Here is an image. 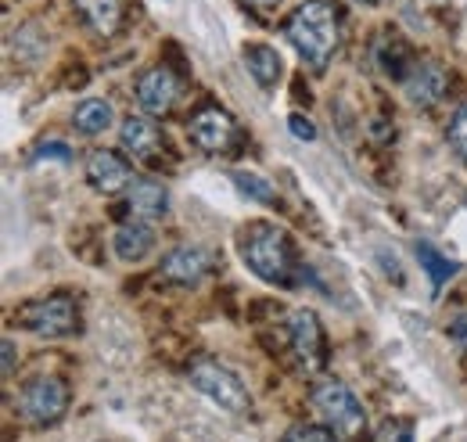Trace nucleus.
Segmentation results:
<instances>
[{
  "label": "nucleus",
  "instance_id": "f257e3e1",
  "mask_svg": "<svg viewBox=\"0 0 467 442\" xmlns=\"http://www.w3.org/2000/svg\"><path fill=\"white\" fill-rule=\"evenodd\" d=\"M285 37L292 40L298 58L313 68L324 72L331 65V58L342 47V15L335 7V0H306L298 4L288 22H285Z\"/></svg>",
  "mask_w": 467,
  "mask_h": 442
},
{
  "label": "nucleus",
  "instance_id": "f03ea898",
  "mask_svg": "<svg viewBox=\"0 0 467 442\" xmlns=\"http://www.w3.org/2000/svg\"><path fill=\"white\" fill-rule=\"evenodd\" d=\"M237 252L244 259V267L259 280L277 284V288H292L298 280V263H295L292 241L277 223H248L237 234Z\"/></svg>",
  "mask_w": 467,
  "mask_h": 442
},
{
  "label": "nucleus",
  "instance_id": "7ed1b4c3",
  "mask_svg": "<svg viewBox=\"0 0 467 442\" xmlns=\"http://www.w3.org/2000/svg\"><path fill=\"white\" fill-rule=\"evenodd\" d=\"M313 410H317V417L327 425V428H335L342 439H356V436H363V428H367V414H363V406H359V399H356V392H352L346 382H320V385L313 388Z\"/></svg>",
  "mask_w": 467,
  "mask_h": 442
},
{
  "label": "nucleus",
  "instance_id": "20e7f679",
  "mask_svg": "<svg viewBox=\"0 0 467 442\" xmlns=\"http://www.w3.org/2000/svg\"><path fill=\"white\" fill-rule=\"evenodd\" d=\"M187 382L198 388L205 399H213L220 410H227V414H241L252 403L244 382L234 374L231 367H223L216 360H194L187 367Z\"/></svg>",
  "mask_w": 467,
  "mask_h": 442
},
{
  "label": "nucleus",
  "instance_id": "39448f33",
  "mask_svg": "<svg viewBox=\"0 0 467 442\" xmlns=\"http://www.w3.org/2000/svg\"><path fill=\"white\" fill-rule=\"evenodd\" d=\"M68 410V385L55 374H40L18 392V414L33 428L58 425Z\"/></svg>",
  "mask_w": 467,
  "mask_h": 442
},
{
  "label": "nucleus",
  "instance_id": "423d86ee",
  "mask_svg": "<svg viewBox=\"0 0 467 442\" xmlns=\"http://www.w3.org/2000/svg\"><path fill=\"white\" fill-rule=\"evenodd\" d=\"M288 345L292 360L302 374H320L327 363V345H324V328L313 310H295L288 317Z\"/></svg>",
  "mask_w": 467,
  "mask_h": 442
},
{
  "label": "nucleus",
  "instance_id": "0eeeda50",
  "mask_svg": "<svg viewBox=\"0 0 467 442\" xmlns=\"http://www.w3.org/2000/svg\"><path fill=\"white\" fill-rule=\"evenodd\" d=\"M18 317L29 332L44 334V338H65L76 332V302L68 295H47L40 302H29L22 306Z\"/></svg>",
  "mask_w": 467,
  "mask_h": 442
},
{
  "label": "nucleus",
  "instance_id": "6e6552de",
  "mask_svg": "<svg viewBox=\"0 0 467 442\" xmlns=\"http://www.w3.org/2000/svg\"><path fill=\"white\" fill-rule=\"evenodd\" d=\"M187 133L191 141L202 148V152H231L234 141H237V122L227 109H216V105H205L191 115L187 122Z\"/></svg>",
  "mask_w": 467,
  "mask_h": 442
},
{
  "label": "nucleus",
  "instance_id": "1a4fd4ad",
  "mask_svg": "<svg viewBox=\"0 0 467 442\" xmlns=\"http://www.w3.org/2000/svg\"><path fill=\"white\" fill-rule=\"evenodd\" d=\"M446 87H450V72H446L439 61H431V58L413 61L410 76L403 79V94H407V101L413 109H431V105H439L442 94H446Z\"/></svg>",
  "mask_w": 467,
  "mask_h": 442
},
{
  "label": "nucleus",
  "instance_id": "9d476101",
  "mask_svg": "<svg viewBox=\"0 0 467 442\" xmlns=\"http://www.w3.org/2000/svg\"><path fill=\"white\" fill-rule=\"evenodd\" d=\"M180 98V76L170 65H155L137 79V101L151 115H166Z\"/></svg>",
  "mask_w": 467,
  "mask_h": 442
},
{
  "label": "nucleus",
  "instance_id": "9b49d317",
  "mask_svg": "<svg viewBox=\"0 0 467 442\" xmlns=\"http://www.w3.org/2000/svg\"><path fill=\"white\" fill-rule=\"evenodd\" d=\"M87 180H90V187L101 191V195H119V191L130 187L133 169H130V163H126L122 155L101 148V152H90V159H87Z\"/></svg>",
  "mask_w": 467,
  "mask_h": 442
},
{
  "label": "nucleus",
  "instance_id": "f8f14e48",
  "mask_svg": "<svg viewBox=\"0 0 467 442\" xmlns=\"http://www.w3.org/2000/svg\"><path fill=\"white\" fill-rule=\"evenodd\" d=\"M209 270H213V256L205 248H198V245H180L162 259V277L170 284H183V288L198 284Z\"/></svg>",
  "mask_w": 467,
  "mask_h": 442
},
{
  "label": "nucleus",
  "instance_id": "ddd939ff",
  "mask_svg": "<svg viewBox=\"0 0 467 442\" xmlns=\"http://www.w3.org/2000/svg\"><path fill=\"white\" fill-rule=\"evenodd\" d=\"M119 141H122L126 155H133L137 163L155 159L159 148H162V133H159V126H155L151 119H144V115H130V119L122 122V130H119Z\"/></svg>",
  "mask_w": 467,
  "mask_h": 442
},
{
  "label": "nucleus",
  "instance_id": "4468645a",
  "mask_svg": "<svg viewBox=\"0 0 467 442\" xmlns=\"http://www.w3.org/2000/svg\"><path fill=\"white\" fill-rule=\"evenodd\" d=\"M126 209H130V216H133V220L155 223L170 213V195H166V187H162V184H155V180H137V184L130 187Z\"/></svg>",
  "mask_w": 467,
  "mask_h": 442
},
{
  "label": "nucleus",
  "instance_id": "2eb2a0df",
  "mask_svg": "<svg viewBox=\"0 0 467 442\" xmlns=\"http://www.w3.org/2000/svg\"><path fill=\"white\" fill-rule=\"evenodd\" d=\"M112 248H116V256L122 263H140V259L155 248V230H151V223H144V220L122 223L116 230V237H112Z\"/></svg>",
  "mask_w": 467,
  "mask_h": 442
},
{
  "label": "nucleus",
  "instance_id": "dca6fc26",
  "mask_svg": "<svg viewBox=\"0 0 467 442\" xmlns=\"http://www.w3.org/2000/svg\"><path fill=\"white\" fill-rule=\"evenodd\" d=\"M244 68L255 79L259 90H274L281 79V55L270 44H248L244 47Z\"/></svg>",
  "mask_w": 467,
  "mask_h": 442
},
{
  "label": "nucleus",
  "instance_id": "f3484780",
  "mask_svg": "<svg viewBox=\"0 0 467 442\" xmlns=\"http://www.w3.org/2000/svg\"><path fill=\"white\" fill-rule=\"evenodd\" d=\"M72 4L98 37H116L122 22V0H72Z\"/></svg>",
  "mask_w": 467,
  "mask_h": 442
},
{
  "label": "nucleus",
  "instance_id": "a211bd4d",
  "mask_svg": "<svg viewBox=\"0 0 467 442\" xmlns=\"http://www.w3.org/2000/svg\"><path fill=\"white\" fill-rule=\"evenodd\" d=\"M112 105L105 101V98H87L83 105H76L72 111V126L79 130V133H87V137H98V133H105L109 126H112Z\"/></svg>",
  "mask_w": 467,
  "mask_h": 442
},
{
  "label": "nucleus",
  "instance_id": "6ab92c4d",
  "mask_svg": "<svg viewBox=\"0 0 467 442\" xmlns=\"http://www.w3.org/2000/svg\"><path fill=\"white\" fill-rule=\"evenodd\" d=\"M413 252H417V259H420V270L428 274L431 295H439V288H442L450 277L461 270L453 259H446V256H442L435 245H428V241H417V245H413Z\"/></svg>",
  "mask_w": 467,
  "mask_h": 442
},
{
  "label": "nucleus",
  "instance_id": "aec40b11",
  "mask_svg": "<svg viewBox=\"0 0 467 442\" xmlns=\"http://www.w3.org/2000/svg\"><path fill=\"white\" fill-rule=\"evenodd\" d=\"M374 58H378V65H381V72L385 76H392V79H407L410 68H413V61L417 58H410L407 44L403 40H396V37H385L378 47H374Z\"/></svg>",
  "mask_w": 467,
  "mask_h": 442
},
{
  "label": "nucleus",
  "instance_id": "412c9836",
  "mask_svg": "<svg viewBox=\"0 0 467 442\" xmlns=\"http://www.w3.org/2000/svg\"><path fill=\"white\" fill-rule=\"evenodd\" d=\"M231 180H234V187H237L248 202H259V205H266V209H277V205H281L277 191H274L259 173H244V169H241V173H234Z\"/></svg>",
  "mask_w": 467,
  "mask_h": 442
},
{
  "label": "nucleus",
  "instance_id": "4be33fe9",
  "mask_svg": "<svg viewBox=\"0 0 467 442\" xmlns=\"http://www.w3.org/2000/svg\"><path fill=\"white\" fill-rule=\"evenodd\" d=\"M285 442H342V436L327 425H295Z\"/></svg>",
  "mask_w": 467,
  "mask_h": 442
},
{
  "label": "nucleus",
  "instance_id": "5701e85b",
  "mask_svg": "<svg viewBox=\"0 0 467 442\" xmlns=\"http://www.w3.org/2000/svg\"><path fill=\"white\" fill-rule=\"evenodd\" d=\"M450 148L457 152V159L467 166V105H461L457 115L450 119Z\"/></svg>",
  "mask_w": 467,
  "mask_h": 442
},
{
  "label": "nucleus",
  "instance_id": "b1692460",
  "mask_svg": "<svg viewBox=\"0 0 467 442\" xmlns=\"http://www.w3.org/2000/svg\"><path fill=\"white\" fill-rule=\"evenodd\" d=\"M374 442H413V425L407 417H389V421H381Z\"/></svg>",
  "mask_w": 467,
  "mask_h": 442
},
{
  "label": "nucleus",
  "instance_id": "393cba45",
  "mask_svg": "<svg viewBox=\"0 0 467 442\" xmlns=\"http://www.w3.org/2000/svg\"><path fill=\"white\" fill-rule=\"evenodd\" d=\"M47 159H58V163H68L72 159V152L58 144V141H51V144H40L36 148V155H33V163H47Z\"/></svg>",
  "mask_w": 467,
  "mask_h": 442
},
{
  "label": "nucleus",
  "instance_id": "a878e982",
  "mask_svg": "<svg viewBox=\"0 0 467 442\" xmlns=\"http://www.w3.org/2000/svg\"><path fill=\"white\" fill-rule=\"evenodd\" d=\"M288 130H292L298 141H313V137H317V126H313L309 119H302V115H292V119H288Z\"/></svg>",
  "mask_w": 467,
  "mask_h": 442
},
{
  "label": "nucleus",
  "instance_id": "bb28decb",
  "mask_svg": "<svg viewBox=\"0 0 467 442\" xmlns=\"http://www.w3.org/2000/svg\"><path fill=\"white\" fill-rule=\"evenodd\" d=\"M446 334H450V342H453V345H461V349L467 353V313H461V317L446 328Z\"/></svg>",
  "mask_w": 467,
  "mask_h": 442
},
{
  "label": "nucleus",
  "instance_id": "cd10ccee",
  "mask_svg": "<svg viewBox=\"0 0 467 442\" xmlns=\"http://www.w3.org/2000/svg\"><path fill=\"white\" fill-rule=\"evenodd\" d=\"M11 374H15V342L4 338V378H11Z\"/></svg>",
  "mask_w": 467,
  "mask_h": 442
},
{
  "label": "nucleus",
  "instance_id": "c85d7f7f",
  "mask_svg": "<svg viewBox=\"0 0 467 442\" xmlns=\"http://www.w3.org/2000/svg\"><path fill=\"white\" fill-rule=\"evenodd\" d=\"M248 4H252V7H277L281 0H248Z\"/></svg>",
  "mask_w": 467,
  "mask_h": 442
},
{
  "label": "nucleus",
  "instance_id": "c756f323",
  "mask_svg": "<svg viewBox=\"0 0 467 442\" xmlns=\"http://www.w3.org/2000/svg\"><path fill=\"white\" fill-rule=\"evenodd\" d=\"M356 4H367V7H378V4H385V0H356Z\"/></svg>",
  "mask_w": 467,
  "mask_h": 442
}]
</instances>
